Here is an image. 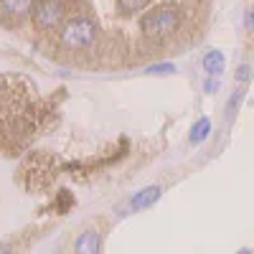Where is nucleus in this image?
Listing matches in <instances>:
<instances>
[{
    "mask_svg": "<svg viewBox=\"0 0 254 254\" xmlns=\"http://www.w3.org/2000/svg\"><path fill=\"white\" fill-rule=\"evenodd\" d=\"M181 26V10L176 5H160L150 13H145L140 20V28L147 38H168Z\"/></svg>",
    "mask_w": 254,
    "mask_h": 254,
    "instance_id": "7ed1b4c3",
    "label": "nucleus"
},
{
    "mask_svg": "<svg viewBox=\"0 0 254 254\" xmlns=\"http://www.w3.org/2000/svg\"><path fill=\"white\" fill-rule=\"evenodd\" d=\"M244 26H247V31H249V33H254V3H252V8L247 10V18H244Z\"/></svg>",
    "mask_w": 254,
    "mask_h": 254,
    "instance_id": "2eb2a0df",
    "label": "nucleus"
},
{
    "mask_svg": "<svg viewBox=\"0 0 254 254\" xmlns=\"http://www.w3.org/2000/svg\"><path fill=\"white\" fill-rule=\"evenodd\" d=\"M64 10H66V3L64 0H36L33 3V20L38 28L51 31L61 23Z\"/></svg>",
    "mask_w": 254,
    "mask_h": 254,
    "instance_id": "39448f33",
    "label": "nucleus"
},
{
    "mask_svg": "<svg viewBox=\"0 0 254 254\" xmlns=\"http://www.w3.org/2000/svg\"><path fill=\"white\" fill-rule=\"evenodd\" d=\"M244 99V89H237L234 94L229 97V104H226V120H231L237 115V110H239V102Z\"/></svg>",
    "mask_w": 254,
    "mask_h": 254,
    "instance_id": "ddd939ff",
    "label": "nucleus"
},
{
    "mask_svg": "<svg viewBox=\"0 0 254 254\" xmlns=\"http://www.w3.org/2000/svg\"><path fill=\"white\" fill-rule=\"evenodd\" d=\"M208 135H211V122L206 117H201L193 127H190V137L188 140H190V145H201Z\"/></svg>",
    "mask_w": 254,
    "mask_h": 254,
    "instance_id": "9d476101",
    "label": "nucleus"
},
{
    "mask_svg": "<svg viewBox=\"0 0 254 254\" xmlns=\"http://www.w3.org/2000/svg\"><path fill=\"white\" fill-rule=\"evenodd\" d=\"M71 206H74V196L69 190H59V196H56V211L59 214H66Z\"/></svg>",
    "mask_w": 254,
    "mask_h": 254,
    "instance_id": "f8f14e48",
    "label": "nucleus"
},
{
    "mask_svg": "<svg viewBox=\"0 0 254 254\" xmlns=\"http://www.w3.org/2000/svg\"><path fill=\"white\" fill-rule=\"evenodd\" d=\"M33 3L36 0H0V10L10 18H20L33 10Z\"/></svg>",
    "mask_w": 254,
    "mask_h": 254,
    "instance_id": "6e6552de",
    "label": "nucleus"
},
{
    "mask_svg": "<svg viewBox=\"0 0 254 254\" xmlns=\"http://www.w3.org/2000/svg\"><path fill=\"white\" fill-rule=\"evenodd\" d=\"M147 5H150V0H117V8L127 15H132V13L147 8Z\"/></svg>",
    "mask_w": 254,
    "mask_h": 254,
    "instance_id": "9b49d317",
    "label": "nucleus"
},
{
    "mask_svg": "<svg viewBox=\"0 0 254 254\" xmlns=\"http://www.w3.org/2000/svg\"><path fill=\"white\" fill-rule=\"evenodd\" d=\"M33 87L18 76H0V120L15 135H26L36 127Z\"/></svg>",
    "mask_w": 254,
    "mask_h": 254,
    "instance_id": "f257e3e1",
    "label": "nucleus"
},
{
    "mask_svg": "<svg viewBox=\"0 0 254 254\" xmlns=\"http://www.w3.org/2000/svg\"><path fill=\"white\" fill-rule=\"evenodd\" d=\"M203 89H206L208 94H214V92L219 89V79H214V76H208V79H206V84H203Z\"/></svg>",
    "mask_w": 254,
    "mask_h": 254,
    "instance_id": "dca6fc26",
    "label": "nucleus"
},
{
    "mask_svg": "<svg viewBox=\"0 0 254 254\" xmlns=\"http://www.w3.org/2000/svg\"><path fill=\"white\" fill-rule=\"evenodd\" d=\"M23 183L28 190H44L56 176V160L46 153H36L23 165Z\"/></svg>",
    "mask_w": 254,
    "mask_h": 254,
    "instance_id": "20e7f679",
    "label": "nucleus"
},
{
    "mask_svg": "<svg viewBox=\"0 0 254 254\" xmlns=\"http://www.w3.org/2000/svg\"><path fill=\"white\" fill-rule=\"evenodd\" d=\"M99 249H102V237L94 229H84L74 242V254H99Z\"/></svg>",
    "mask_w": 254,
    "mask_h": 254,
    "instance_id": "0eeeda50",
    "label": "nucleus"
},
{
    "mask_svg": "<svg viewBox=\"0 0 254 254\" xmlns=\"http://www.w3.org/2000/svg\"><path fill=\"white\" fill-rule=\"evenodd\" d=\"M160 193H163V188H160V186H147V188L137 190V193H135L130 201H127V211H130V214H135V211L150 208V206L160 198Z\"/></svg>",
    "mask_w": 254,
    "mask_h": 254,
    "instance_id": "423d86ee",
    "label": "nucleus"
},
{
    "mask_svg": "<svg viewBox=\"0 0 254 254\" xmlns=\"http://www.w3.org/2000/svg\"><path fill=\"white\" fill-rule=\"evenodd\" d=\"M237 254H252V252H249V249H242V252H237Z\"/></svg>",
    "mask_w": 254,
    "mask_h": 254,
    "instance_id": "a211bd4d",
    "label": "nucleus"
},
{
    "mask_svg": "<svg viewBox=\"0 0 254 254\" xmlns=\"http://www.w3.org/2000/svg\"><path fill=\"white\" fill-rule=\"evenodd\" d=\"M224 54L221 51H206V56H203V71L208 74V76H219L221 71H224Z\"/></svg>",
    "mask_w": 254,
    "mask_h": 254,
    "instance_id": "1a4fd4ad",
    "label": "nucleus"
},
{
    "mask_svg": "<svg viewBox=\"0 0 254 254\" xmlns=\"http://www.w3.org/2000/svg\"><path fill=\"white\" fill-rule=\"evenodd\" d=\"M61 44L66 49H74V51L92 49L97 44V20L87 13L71 15L61 26Z\"/></svg>",
    "mask_w": 254,
    "mask_h": 254,
    "instance_id": "f03ea898",
    "label": "nucleus"
},
{
    "mask_svg": "<svg viewBox=\"0 0 254 254\" xmlns=\"http://www.w3.org/2000/svg\"><path fill=\"white\" fill-rule=\"evenodd\" d=\"M173 71H176L173 64H153V66H147V74H155V76H165Z\"/></svg>",
    "mask_w": 254,
    "mask_h": 254,
    "instance_id": "4468645a",
    "label": "nucleus"
},
{
    "mask_svg": "<svg viewBox=\"0 0 254 254\" xmlns=\"http://www.w3.org/2000/svg\"><path fill=\"white\" fill-rule=\"evenodd\" d=\"M249 74H252V69H249L247 64H244V66H239V71H237V79L244 84V81H249Z\"/></svg>",
    "mask_w": 254,
    "mask_h": 254,
    "instance_id": "f3484780",
    "label": "nucleus"
}]
</instances>
